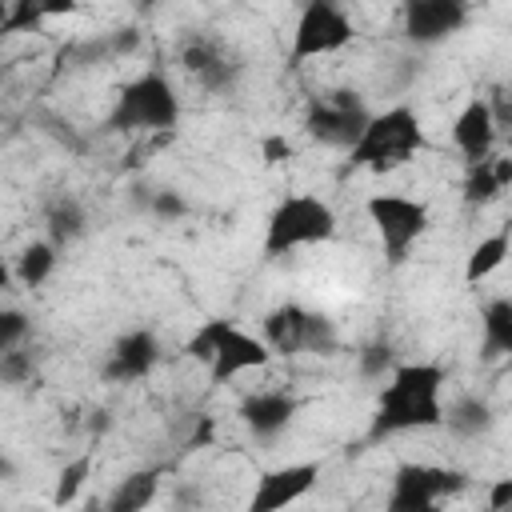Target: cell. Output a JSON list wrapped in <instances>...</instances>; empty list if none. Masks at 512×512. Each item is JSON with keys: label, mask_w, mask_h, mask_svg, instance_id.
<instances>
[{"label": "cell", "mask_w": 512, "mask_h": 512, "mask_svg": "<svg viewBox=\"0 0 512 512\" xmlns=\"http://www.w3.org/2000/svg\"><path fill=\"white\" fill-rule=\"evenodd\" d=\"M444 368L440 364H396L388 384L380 388L376 416H372V440L396 436V432H420L444 424Z\"/></svg>", "instance_id": "obj_1"}, {"label": "cell", "mask_w": 512, "mask_h": 512, "mask_svg": "<svg viewBox=\"0 0 512 512\" xmlns=\"http://www.w3.org/2000/svg\"><path fill=\"white\" fill-rule=\"evenodd\" d=\"M420 148H424V128H420L416 108L392 104L384 112H372L368 128L348 148V164L352 168H368L376 176H388V172L404 168Z\"/></svg>", "instance_id": "obj_2"}, {"label": "cell", "mask_w": 512, "mask_h": 512, "mask_svg": "<svg viewBox=\"0 0 512 512\" xmlns=\"http://www.w3.org/2000/svg\"><path fill=\"white\" fill-rule=\"evenodd\" d=\"M184 352L208 364L212 384H224V380H232V376H240V372L264 368V364L272 360V348L264 344V336L244 332V328H240L236 320H228V316L204 320V324L192 332V340L184 344Z\"/></svg>", "instance_id": "obj_3"}, {"label": "cell", "mask_w": 512, "mask_h": 512, "mask_svg": "<svg viewBox=\"0 0 512 512\" xmlns=\"http://www.w3.org/2000/svg\"><path fill=\"white\" fill-rule=\"evenodd\" d=\"M176 120H180V96L164 72H144L128 80L108 116V124L120 132H172Z\"/></svg>", "instance_id": "obj_4"}, {"label": "cell", "mask_w": 512, "mask_h": 512, "mask_svg": "<svg viewBox=\"0 0 512 512\" xmlns=\"http://www.w3.org/2000/svg\"><path fill=\"white\" fill-rule=\"evenodd\" d=\"M332 236H336V212L320 196L296 192V196H284L276 204V212L268 216L264 256H284L292 248L320 244V240H332Z\"/></svg>", "instance_id": "obj_5"}, {"label": "cell", "mask_w": 512, "mask_h": 512, "mask_svg": "<svg viewBox=\"0 0 512 512\" xmlns=\"http://www.w3.org/2000/svg\"><path fill=\"white\" fill-rule=\"evenodd\" d=\"M364 208H368V220L384 244L388 264H404L412 244L428 232V204L400 196V192H376V196H368Z\"/></svg>", "instance_id": "obj_6"}, {"label": "cell", "mask_w": 512, "mask_h": 512, "mask_svg": "<svg viewBox=\"0 0 512 512\" xmlns=\"http://www.w3.org/2000/svg\"><path fill=\"white\" fill-rule=\"evenodd\" d=\"M468 484V476L460 468L448 464H400L392 472V488H388V504L384 512H424L432 504H440L444 496H456Z\"/></svg>", "instance_id": "obj_7"}, {"label": "cell", "mask_w": 512, "mask_h": 512, "mask_svg": "<svg viewBox=\"0 0 512 512\" xmlns=\"http://www.w3.org/2000/svg\"><path fill=\"white\" fill-rule=\"evenodd\" d=\"M356 36L348 12L332 0H308L300 8V20H296V32H292V52L288 60L292 64H304V60H316V56H332L340 48H348Z\"/></svg>", "instance_id": "obj_8"}, {"label": "cell", "mask_w": 512, "mask_h": 512, "mask_svg": "<svg viewBox=\"0 0 512 512\" xmlns=\"http://www.w3.org/2000/svg\"><path fill=\"white\" fill-rule=\"evenodd\" d=\"M264 344L280 356H296V352H328L336 344V328L328 316L308 312L304 304H276L264 316Z\"/></svg>", "instance_id": "obj_9"}, {"label": "cell", "mask_w": 512, "mask_h": 512, "mask_svg": "<svg viewBox=\"0 0 512 512\" xmlns=\"http://www.w3.org/2000/svg\"><path fill=\"white\" fill-rule=\"evenodd\" d=\"M368 120H372V112L348 88H336V92L316 96L308 104V112H304L308 136L320 140V144H332V148H352L360 140V132L368 128Z\"/></svg>", "instance_id": "obj_10"}, {"label": "cell", "mask_w": 512, "mask_h": 512, "mask_svg": "<svg viewBox=\"0 0 512 512\" xmlns=\"http://www.w3.org/2000/svg\"><path fill=\"white\" fill-rule=\"evenodd\" d=\"M180 64L208 92H228L244 72L240 56L212 32H188V40L180 44Z\"/></svg>", "instance_id": "obj_11"}, {"label": "cell", "mask_w": 512, "mask_h": 512, "mask_svg": "<svg viewBox=\"0 0 512 512\" xmlns=\"http://www.w3.org/2000/svg\"><path fill=\"white\" fill-rule=\"evenodd\" d=\"M320 480V464L316 460H300V464H284L272 468L256 480L252 496H248V512H284L288 504H296L300 496H308Z\"/></svg>", "instance_id": "obj_12"}, {"label": "cell", "mask_w": 512, "mask_h": 512, "mask_svg": "<svg viewBox=\"0 0 512 512\" xmlns=\"http://www.w3.org/2000/svg\"><path fill=\"white\" fill-rule=\"evenodd\" d=\"M160 336L152 332V328H132V332H124L112 348H108V356H104V368H100V376L108 380V384H136V380H144L156 364H160Z\"/></svg>", "instance_id": "obj_13"}, {"label": "cell", "mask_w": 512, "mask_h": 512, "mask_svg": "<svg viewBox=\"0 0 512 512\" xmlns=\"http://www.w3.org/2000/svg\"><path fill=\"white\" fill-rule=\"evenodd\" d=\"M468 24V4L460 0H412L404 4V36L412 44H440Z\"/></svg>", "instance_id": "obj_14"}, {"label": "cell", "mask_w": 512, "mask_h": 512, "mask_svg": "<svg viewBox=\"0 0 512 512\" xmlns=\"http://www.w3.org/2000/svg\"><path fill=\"white\" fill-rule=\"evenodd\" d=\"M452 140L460 148V156L468 164H480L492 156V144H496V116H492V104L488 96H472L460 116L452 120Z\"/></svg>", "instance_id": "obj_15"}, {"label": "cell", "mask_w": 512, "mask_h": 512, "mask_svg": "<svg viewBox=\"0 0 512 512\" xmlns=\"http://www.w3.org/2000/svg\"><path fill=\"white\" fill-rule=\"evenodd\" d=\"M296 416V396L280 392V388H264L240 400V420L248 424V432L256 440H276Z\"/></svg>", "instance_id": "obj_16"}, {"label": "cell", "mask_w": 512, "mask_h": 512, "mask_svg": "<svg viewBox=\"0 0 512 512\" xmlns=\"http://www.w3.org/2000/svg\"><path fill=\"white\" fill-rule=\"evenodd\" d=\"M156 492H160V468H136L108 492L100 512H144L156 500Z\"/></svg>", "instance_id": "obj_17"}, {"label": "cell", "mask_w": 512, "mask_h": 512, "mask_svg": "<svg viewBox=\"0 0 512 512\" xmlns=\"http://www.w3.org/2000/svg\"><path fill=\"white\" fill-rule=\"evenodd\" d=\"M508 256H512V228H500V232H492V236H480V244H472V252H468L464 280L476 288V284L488 280Z\"/></svg>", "instance_id": "obj_18"}, {"label": "cell", "mask_w": 512, "mask_h": 512, "mask_svg": "<svg viewBox=\"0 0 512 512\" xmlns=\"http://www.w3.org/2000/svg\"><path fill=\"white\" fill-rule=\"evenodd\" d=\"M44 228H48V240H52L56 248H68L72 240L84 236L88 216H84V208H80L76 196H56V200L48 204V212H44Z\"/></svg>", "instance_id": "obj_19"}, {"label": "cell", "mask_w": 512, "mask_h": 512, "mask_svg": "<svg viewBox=\"0 0 512 512\" xmlns=\"http://www.w3.org/2000/svg\"><path fill=\"white\" fill-rule=\"evenodd\" d=\"M480 328H484V344H480V352H484L488 360H492V356H512V296L484 304V312H480Z\"/></svg>", "instance_id": "obj_20"}, {"label": "cell", "mask_w": 512, "mask_h": 512, "mask_svg": "<svg viewBox=\"0 0 512 512\" xmlns=\"http://www.w3.org/2000/svg\"><path fill=\"white\" fill-rule=\"evenodd\" d=\"M56 268V244L52 240H32L20 256H16V280L24 288H40Z\"/></svg>", "instance_id": "obj_21"}, {"label": "cell", "mask_w": 512, "mask_h": 512, "mask_svg": "<svg viewBox=\"0 0 512 512\" xmlns=\"http://www.w3.org/2000/svg\"><path fill=\"white\" fill-rule=\"evenodd\" d=\"M460 192H464V204H472V208H484V204H492V200L504 192L492 156L480 160V164H468V176H464V188H460Z\"/></svg>", "instance_id": "obj_22"}, {"label": "cell", "mask_w": 512, "mask_h": 512, "mask_svg": "<svg viewBox=\"0 0 512 512\" xmlns=\"http://www.w3.org/2000/svg\"><path fill=\"white\" fill-rule=\"evenodd\" d=\"M444 424H448L452 432H460V436H480V432L492 424V408H488L484 400H476V396H464V400H456V404L444 412Z\"/></svg>", "instance_id": "obj_23"}, {"label": "cell", "mask_w": 512, "mask_h": 512, "mask_svg": "<svg viewBox=\"0 0 512 512\" xmlns=\"http://www.w3.org/2000/svg\"><path fill=\"white\" fill-rule=\"evenodd\" d=\"M88 472H92V452H80V456H72V460L60 468V476H56V492H52V504H56V508H68V504L80 496V488H84Z\"/></svg>", "instance_id": "obj_24"}, {"label": "cell", "mask_w": 512, "mask_h": 512, "mask_svg": "<svg viewBox=\"0 0 512 512\" xmlns=\"http://www.w3.org/2000/svg\"><path fill=\"white\" fill-rule=\"evenodd\" d=\"M0 380L4 384H28L32 380V352H24V348L0 352Z\"/></svg>", "instance_id": "obj_25"}, {"label": "cell", "mask_w": 512, "mask_h": 512, "mask_svg": "<svg viewBox=\"0 0 512 512\" xmlns=\"http://www.w3.org/2000/svg\"><path fill=\"white\" fill-rule=\"evenodd\" d=\"M148 208H152L160 220H180V216H188V200H184L180 192H172V188H156V192L148 196Z\"/></svg>", "instance_id": "obj_26"}, {"label": "cell", "mask_w": 512, "mask_h": 512, "mask_svg": "<svg viewBox=\"0 0 512 512\" xmlns=\"http://www.w3.org/2000/svg\"><path fill=\"white\" fill-rule=\"evenodd\" d=\"M24 336H28V320H24V312L8 308V312L0 316V352L20 348V344H24Z\"/></svg>", "instance_id": "obj_27"}, {"label": "cell", "mask_w": 512, "mask_h": 512, "mask_svg": "<svg viewBox=\"0 0 512 512\" xmlns=\"http://www.w3.org/2000/svg\"><path fill=\"white\" fill-rule=\"evenodd\" d=\"M384 368H396L392 364V348L388 344H368L360 352V372L364 376H384Z\"/></svg>", "instance_id": "obj_28"}, {"label": "cell", "mask_w": 512, "mask_h": 512, "mask_svg": "<svg viewBox=\"0 0 512 512\" xmlns=\"http://www.w3.org/2000/svg\"><path fill=\"white\" fill-rule=\"evenodd\" d=\"M488 508H492V512H512V476L492 480V488H488Z\"/></svg>", "instance_id": "obj_29"}, {"label": "cell", "mask_w": 512, "mask_h": 512, "mask_svg": "<svg viewBox=\"0 0 512 512\" xmlns=\"http://www.w3.org/2000/svg\"><path fill=\"white\" fill-rule=\"evenodd\" d=\"M260 152H264V164H280V160H288L292 144H288L284 136H268V140L260 144Z\"/></svg>", "instance_id": "obj_30"}, {"label": "cell", "mask_w": 512, "mask_h": 512, "mask_svg": "<svg viewBox=\"0 0 512 512\" xmlns=\"http://www.w3.org/2000/svg\"><path fill=\"white\" fill-rule=\"evenodd\" d=\"M208 440H212V420H208V416H200V424H196V432H192L188 448H200V444H208Z\"/></svg>", "instance_id": "obj_31"}, {"label": "cell", "mask_w": 512, "mask_h": 512, "mask_svg": "<svg viewBox=\"0 0 512 512\" xmlns=\"http://www.w3.org/2000/svg\"><path fill=\"white\" fill-rule=\"evenodd\" d=\"M136 40H140V36L128 28V32H120V36L112 40V52H132V48H136Z\"/></svg>", "instance_id": "obj_32"}, {"label": "cell", "mask_w": 512, "mask_h": 512, "mask_svg": "<svg viewBox=\"0 0 512 512\" xmlns=\"http://www.w3.org/2000/svg\"><path fill=\"white\" fill-rule=\"evenodd\" d=\"M424 512H440V504H432V508H424Z\"/></svg>", "instance_id": "obj_33"}, {"label": "cell", "mask_w": 512, "mask_h": 512, "mask_svg": "<svg viewBox=\"0 0 512 512\" xmlns=\"http://www.w3.org/2000/svg\"><path fill=\"white\" fill-rule=\"evenodd\" d=\"M484 512H492V508H484Z\"/></svg>", "instance_id": "obj_34"}]
</instances>
